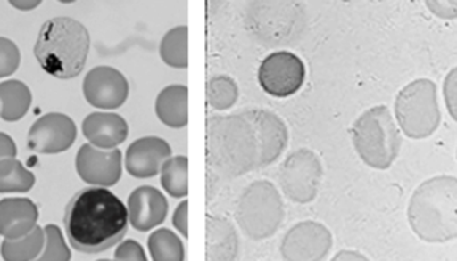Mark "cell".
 <instances>
[{
    "instance_id": "6da1fadb",
    "label": "cell",
    "mask_w": 457,
    "mask_h": 261,
    "mask_svg": "<svg viewBox=\"0 0 457 261\" xmlns=\"http://www.w3.org/2000/svg\"><path fill=\"white\" fill-rule=\"evenodd\" d=\"M287 144V126L265 110L206 120V159L222 177L234 179L265 168L278 159Z\"/></svg>"
},
{
    "instance_id": "7a4b0ae2",
    "label": "cell",
    "mask_w": 457,
    "mask_h": 261,
    "mask_svg": "<svg viewBox=\"0 0 457 261\" xmlns=\"http://www.w3.org/2000/svg\"><path fill=\"white\" fill-rule=\"evenodd\" d=\"M129 212L112 191L90 187L79 191L64 214L70 244L83 254H99L122 241Z\"/></svg>"
},
{
    "instance_id": "3957f363",
    "label": "cell",
    "mask_w": 457,
    "mask_h": 261,
    "mask_svg": "<svg viewBox=\"0 0 457 261\" xmlns=\"http://www.w3.org/2000/svg\"><path fill=\"white\" fill-rule=\"evenodd\" d=\"M413 232L427 243H447L457 238V179L435 176L421 183L408 206Z\"/></svg>"
},
{
    "instance_id": "277c9868",
    "label": "cell",
    "mask_w": 457,
    "mask_h": 261,
    "mask_svg": "<svg viewBox=\"0 0 457 261\" xmlns=\"http://www.w3.org/2000/svg\"><path fill=\"white\" fill-rule=\"evenodd\" d=\"M90 50V35L79 21L54 18L40 29L35 56L47 74L72 79L85 69Z\"/></svg>"
},
{
    "instance_id": "5b68a950",
    "label": "cell",
    "mask_w": 457,
    "mask_h": 261,
    "mask_svg": "<svg viewBox=\"0 0 457 261\" xmlns=\"http://www.w3.org/2000/svg\"><path fill=\"white\" fill-rule=\"evenodd\" d=\"M352 136L360 158L376 169H388L402 147L399 128L386 106L365 111L354 123Z\"/></svg>"
},
{
    "instance_id": "8992f818",
    "label": "cell",
    "mask_w": 457,
    "mask_h": 261,
    "mask_svg": "<svg viewBox=\"0 0 457 261\" xmlns=\"http://www.w3.org/2000/svg\"><path fill=\"white\" fill-rule=\"evenodd\" d=\"M284 203L278 190L266 180L252 183L239 196L236 220L247 238H270L284 220Z\"/></svg>"
},
{
    "instance_id": "52a82bcc",
    "label": "cell",
    "mask_w": 457,
    "mask_h": 261,
    "mask_svg": "<svg viewBox=\"0 0 457 261\" xmlns=\"http://www.w3.org/2000/svg\"><path fill=\"white\" fill-rule=\"evenodd\" d=\"M246 26L263 45H290L303 31L305 12L300 4L293 2L250 3Z\"/></svg>"
},
{
    "instance_id": "ba28073f",
    "label": "cell",
    "mask_w": 457,
    "mask_h": 261,
    "mask_svg": "<svg viewBox=\"0 0 457 261\" xmlns=\"http://www.w3.org/2000/svg\"><path fill=\"white\" fill-rule=\"evenodd\" d=\"M400 128L411 139H426L439 128L440 115L436 85L418 79L405 86L395 102Z\"/></svg>"
},
{
    "instance_id": "9c48e42d",
    "label": "cell",
    "mask_w": 457,
    "mask_h": 261,
    "mask_svg": "<svg viewBox=\"0 0 457 261\" xmlns=\"http://www.w3.org/2000/svg\"><path fill=\"white\" fill-rule=\"evenodd\" d=\"M322 180V166L316 153L298 150L290 153L279 171V184L290 200L305 204L313 200Z\"/></svg>"
},
{
    "instance_id": "30bf717a",
    "label": "cell",
    "mask_w": 457,
    "mask_h": 261,
    "mask_svg": "<svg viewBox=\"0 0 457 261\" xmlns=\"http://www.w3.org/2000/svg\"><path fill=\"white\" fill-rule=\"evenodd\" d=\"M305 66L297 55L287 51L271 53L258 69V82L269 95L287 98L303 87Z\"/></svg>"
},
{
    "instance_id": "8fae6325",
    "label": "cell",
    "mask_w": 457,
    "mask_h": 261,
    "mask_svg": "<svg viewBox=\"0 0 457 261\" xmlns=\"http://www.w3.org/2000/svg\"><path fill=\"white\" fill-rule=\"evenodd\" d=\"M332 233L316 222H303L287 231L282 239L285 261H322L332 249Z\"/></svg>"
},
{
    "instance_id": "7c38bea8",
    "label": "cell",
    "mask_w": 457,
    "mask_h": 261,
    "mask_svg": "<svg viewBox=\"0 0 457 261\" xmlns=\"http://www.w3.org/2000/svg\"><path fill=\"white\" fill-rule=\"evenodd\" d=\"M83 94L96 109H120L128 99L129 83L122 72L112 67H96L86 75Z\"/></svg>"
},
{
    "instance_id": "4fadbf2b",
    "label": "cell",
    "mask_w": 457,
    "mask_h": 261,
    "mask_svg": "<svg viewBox=\"0 0 457 261\" xmlns=\"http://www.w3.org/2000/svg\"><path fill=\"white\" fill-rule=\"evenodd\" d=\"M77 171L88 184L112 187L122 176V152L118 148L102 151L94 145H82L78 151Z\"/></svg>"
},
{
    "instance_id": "5bb4252c",
    "label": "cell",
    "mask_w": 457,
    "mask_h": 261,
    "mask_svg": "<svg viewBox=\"0 0 457 261\" xmlns=\"http://www.w3.org/2000/svg\"><path fill=\"white\" fill-rule=\"evenodd\" d=\"M77 139V127L63 114H47L29 132V147L35 152L59 153L69 150Z\"/></svg>"
},
{
    "instance_id": "9a60e30c",
    "label": "cell",
    "mask_w": 457,
    "mask_h": 261,
    "mask_svg": "<svg viewBox=\"0 0 457 261\" xmlns=\"http://www.w3.org/2000/svg\"><path fill=\"white\" fill-rule=\"evenodd\" d=\"M170 156L171 148L165 140L155 136L142 137L126 151V169L137 179H149L160 174Z\"/></svg>"
},
{
    "instance_id": "2e32d148",
    "label": "cell",
    "mask_w": 457,
    "mask_h": 261,
    "mask_svg": "<svg viewBox=\"0 0 457 261\" xmlns=\"http://www.w3.org/2000/svg\"><path fill=\"white\" fill-rule=\"evenodd\" d=\"M168 211V200L157 188L144 185L129 196V219L139 232H147L162 224Z\"/></svg>"
},
{
    "instance_id": "e0dca14e",
    "label": "cell",
    "mask_w": 457,
    "mask_h": 261,
    "mask_svg": "<svg viewBox=\"0 0 457 261\" xmlns=\"http://www.w3.org/2000/svg\"><path fill=\"white\" fill-rule=\"evenodd\" d=\"M37 206L29 199L12 198L0 200V236L16 241L29 235L37 227Z\"/></svg>"
},
{
    "instance_id": "ac0fdd59",
    "label": "cell",
    "mask_w": 457,
    "mask_h": 261,
    "mask_svg": "<svg viewBox=\"0 0 457 261\" xmlns=\"http://www.w3.org/2000/svg\"><path fill=\"white\" fill-rule=\"evenodd\" d=\"M86 139L99 150H114L122 144L129 135L126 120L117 114L94 112L88 115L82 125Z\"/></svg>"
},
{
    "instance_id": "d6986e66",
    "label": "cell",
    "mask_w": 457,
    "mask_h": 261,
    "mask_svg": "<svg viewBox=\"0 0 457 261\" xmlns=\"http://www.w3.org/2000/svg\"><path fill=\"white\" fill-rule=\"evenodd\" d=\"M238 238L230 222L221 216L206 220V261H236Z\"/></svg>"
},
{
    "instance_id": "ffe728a7",
    "label": "cell",
    "mask_w": 457,
    "mask_h": 261,
    "mask_svg": "<svg viewBox=\"0 0 457 261\" xmlns=\"http://www.w3.org/2000/svg\"><path fill=\"white\" fill-rule=\"evenodd\" d=\"M187 99L189 90L187 86H169L161 91L155 102V112L161 122L171 128L187 127L189 122Z\"/></svg>"
},
{
    "instance_id": "44dd1931",
    "label": "cell",
    "mask_w": 457,
    "mask_h": 261,
    "mask_svg": "<svg viewBox=\"0 0 457 261\" xmlns=\"http://www.w3.org/2000/svg\"><path fill=\"white\" fill-rule=\"evenodd\" d=\"M32 95L24 83L8 80L0 83V118L5 122H18L31 106Z\"/></svg>"
},
{
    "instance_id": "7402d4cb",
    "label": "cell",
    "mask_w": 457,
    "mask_h": 261,
    "mask_svg": "<svg viewBox=\"0 0 457 261\" xmlns=\"http://www.w3.org/2000/svg\"><path fill=\"white\" fill-rule=\"evenodd\" d=\"M45 230L37 225L29 235L16 241L5 239L0 246V254L4 261L37 260L45 247Z\"/></svg>"
},
{
    "instance_id": "603a6c76",
    "label": "cell",
    "mask_w": 457,
    "mask_h": 261,
    "mask_svg": "<svg viewBox=\"0 0 457 261\" xmlns=\"http://www.w3.org/2000/svg\"><path fill=\"white\" fill-rule=\"evenodd\" d=\"M189 160L187 156L168 159L161 169V183L166 192L173 198H185L189 193Z\"/></svg>"
},
{
    "instance_id": "cb8c5ba5",
    "label": "cell",
    "mask_w": 457,
    "mask_h": 261,
    "mask_svg": "<svg viewBox=\"0 0 457 261\" xmlns=\"http://www.w3.org/2000/svg\"><path fill=\"white\" fill-rule=\"evenodd\" d=\"M187 26H179L171 29L160 45V53L162 61L173 69H187L189 58H187Z\"/></svg>"
},
{
    "instance_id": "d4e9b609",
    "label": "cell",
    "mask_w": 457,
    "mask_h": 261,
    "mask_svg": "<svg viewBox=\"0 0 457 261\" xmlns=\"http://www.w3.org/2000/svg\"><path fill=\"white\" fill-rule=\"evenodd\" d=\"M35 184V176L15 158L0 160V193L27 192Z\"/></svg>"
},
{
    "instance_id": "484cf974",
    "label": "cell",
    "mask_w": 457,
    "mask_h": 261,
    "mask_svg": "<svg viewBox=\"0 0 457 261\" xmlns=\"http://www.w3.org/2000/svg\"><path fill=\"white\" fill-rule=\"evenodd\" d=\"M149 251L153 261H185L181 239L168 228H161L150 235Z\"/></svg>"
},
{
    "instance_id": "4316f807",
    "label": "cell",
    "mask_w": 457,
    "mask_h": 261,
    "mask_svg": "<svg viewBox=\"0 0 457 261\" xmlns=\"http://www.w3.org/2000/svg\"><path fill=\"white\" fill-rule=\"evenodd\" d=\"M206 96L209 104L214 110L225 111L234 106L238 99V87L231 77L220 75L212 77L211 82L206 86Z\"/></svg>"
},
{
    "instance_id": "83f0119b",
    "label": "cell",
    "mask_w": 457,
    "mask_h": 261,
    "mask_svg": "<svg viewBox=\"0 0 457 261\" xmlns=\"http://www.w3.org/2000/svg\"><path fill=\"white\" fill-rule=\"evenodd\" d=\"M46 241L42 254L35 261H70L71 252L64 241L62 231L56 225L48 224L45 227Z\"/></svg>"
},
{
    "instance_id": "f1b7e54d",
    "label": "cell",
    "mask_w": 457,
    "mask_h": 261,
    "mask_svg": "<svg viewBox=\"0 0 457 261\" xmlns=\"http://www.w3.org/2000/svg\"><path fill=\"white\" fill-rule=\"evenodd\" d=\"M21 64V53L15 43L0 37V77H10Z\"/></svg>"
},
{
    "instance_id": "f546056e",
    "label": "cell",
    "mask_w": 457,
    "mask_h": 261,
    "mask_svg": "<svg viewBox=\"0 0 457 261\" xmlns=\"http://www.w3.org/2000/svg\"><path fill=\"white\" fill-rule=\"evenodd\" d=\"M443 93H445L448 111L457 122V67L451 69L445 77Z\"/></svg>"
},
{
    "instance_id": "4dcf8cb0",
    "label": "cell",
    "mask_w": 457,
    "mask_h": 261,
    "mask_svg": "<svg viewBox=\"0 0 457 261\" xmlns=\"http://www.w3.org/2000/svg\"><path fill=\"white\" fill-rule=\"evenodd\" d=\"M115 261H147L144 249L136 241H126L115 251Z\"/></svg>"
},
{
    "instance_id": "1f68e13d",
    "label": "cell",
    "mask_w": 457,
    "mask_h": 261,
    "mask_svg": "<svg viewBox=\"0 0 457 261\" xmlns=\"http://www.w3.org/2000/svg\"><path fill=\"white\" fill-rule=\"evenodd\" d=\"M187 208H189V201L185 200L177 207L174 212L173 224L179 231L182 236L187 238L189 231H187Z\"/></svg>"
},
{
    "instance_id": "d6a6232c",
    "label": "cell",
    "mask_w": 457,
    "mask_h": 261,
    "mask_svg": "<svg viewBox=\"0 0 457 261\" xmlns=\"http://www.w3.org/2000/svg\"><path fill=\"white\" fill-rule=\"evenodd\" d=\"M16 145L8 135L0 132V160L15 158Z\"/></svg>"
},
{
    "instance_id": "836d02e7",
    "label": "cell",
    "mask_w": 457,
    "mask_h": 261,
    "mask_svg": "<svg viewBox=\"0 0 457 261\" xmlns=\"http://www.w3.org/2000/svg\"><path fill=\"white\" fill-rule=\"evenodd\" d=\"M330 261H370L364 255L357 251H340Z\"/></svg>"
},
{
    "instance_id": "e575fe53",
    "label": "cell",
    "mask_w": 457,
    "mask_h": 261,
    "mask_svg": "<svg viewBox=\"0 0 457 261\" xmlns=\"http://www.w3.org/2000/svg\"><path fill=\"white\" fill-rule=\"evenodd\" d=\"M11 4L15 5L19 10H31L40 4V2H11Z\"/></svg>"
},
{
    "instance_id": "d590c367",
    "label": "cell",
    "mask_w": 457,
    "mask_h": 261,
    "mask_svg": "<svg viewBox=\"0 0 457 261\" xmlns=\"http://www.w3.org/2000/svg\"><path fill=\"white\" fill-rule=\"evenodd\" d=\"M98 261H112V260L104 259V260H98Z\"/></svg>"
}]
</instances>
